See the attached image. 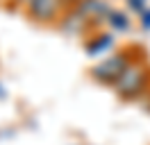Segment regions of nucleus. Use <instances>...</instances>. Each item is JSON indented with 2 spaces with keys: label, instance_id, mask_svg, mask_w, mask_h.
Here are the masks:
<instances>
[{
  "label": "nucleus",
  "instance_id": "nucleus-1",
  "mask_svg": "<svg viewBox=\"0 0 150 145\" xmlns=\"http://www.w3.org/2000/svg\"><path fill=\"white\" fill-rule=\"evenodd\" d=\"M146 82H148V72L143 70L141 66L130 63L127 70L121 75V80L114 84V89L118 93V98L123 100H137L146 89Z\"/></svg>",
  "mask_w": 150,
  "mask_h": 145
},
{
  "label": "nucleus",
  "instance_id": "nucleus-2",
  "mask_svg": "<svg viewBox=\"0 0 150 145\" xmlns=\"http://www.w3.org/2000/svg\"><path fill=\"white\" fill-rule=\"evenodd\" d=\"M127 66H130L127 57L123 52H118V54H112V57L103 59L100 63H96L93 68H91V75H93V80L98 82V84L114 86L116 82L121 80V75L127 70Z\"/></svg>",
  "mask_w": 150,
  "mask_h": 145
},
{
  "label": "nucleus",
  "instance_id": "nucleus-3",
  "mask_svg": "<svg viewBox=\"0 0 150 145\" xmlns=\"http://www.w3.org/2000/svg\"><path fill=\"white\" fill-rule=\"evenodd\" d=\"M57 9H59V0H34L25 11H28L34 20L50 23V20L57 16Z\"/></svg>",
  "mask_w": 150,
  "mask_h": 145
},
{
  "label": "nucleus",
  "instance_id": "nucleus-4",
  "mask_svg": "<svg viewBox=\"0 0 150 145\" xmlns=\"http://www.w3.org/2000/svg\"><path fill=\"white\" fill-rule=\"evenodd\" d=\"M77 11L86 18V20H93V18H100V16H107L109 9L103 0H80L77 2Z\"/></svg>",
  "mask_w": 150,
  "mask_h": 145
},
{
  "label": "nucleus",
  "instance_id": "nucleus-5",
  "mask_svg": "<svg viewBox=\"0 0 150 145\" xmlns=\"http://www.w3.org/2000/svg\"><path fill=\"white\" fill-rule=\"evenodd\" d=\"M86 23H89V20H86L80 11H73V14H68L66 18H62V27H64L66 32H73V34L75 32H82L86 27Z\"/></svg>",
  "mask_w": 150,
  "mask_h": 145
},
{
  "label": "nucleus",
  "instance_id": "nucleus-6",
  "mask_svg": "<svg viewBox=\"0 0 150 145\" xmlns=\"http://www.w3.org/2000/svg\"><path fill=\"white\" fill-rule=\"evenodd\" d=\"M112 41H114L112 34H100L98 39H93L91 43L86 45V52L91 54V57H93V54H100V52H105V50L112 45Z\"/></svg>",
  "mask_w": 150,
  "mask_h": 145
},
{
  "label": "nucleus",
  "instance_id": "nucleus-7",
  "mask_svg": "<svg viewBox=\"0 0 150 145\" xmlns=\"http://www.w3.org/2000/svg\"><path fill=\"white\" fill-rule=\"evenodd\" d=\"M107 23L112 25V30H118V32H125L127 27H130V18L121 14V11H112L109 9V14H107Z\"/></svg>",
  "mask_w": 150,
  "mask_h": 145
},
{
  "label": "nucleus",
  "instance_id": "nucleus-8",
  "mask_svg": "<svg viewBox=\"0 0 150 145\" xmlns=\"http://www.w3.org/2000/svg\"><path fill=\"white\" fill-rule=\"evenodd\" d=\"M127 5H130V9H134V11H146V0H127Z\"/></svg>",
  "mask_w": 150,
  "mask_h": 145
},
{
  "label": "nucleus",
  "instance_id": "nucleus-9",
  "mask_svg": "<svg viewBox=\"0 0 150 145\" xmlns=\"http://www.w3.org/2000/svg\"><path fill=\"white\" fill-rule=\"evenodd\" d=\"M141 25H143V30H150V9L141 14Z\"/></svg>",
  "mask_w": 150,
  "mask_h": 145
},
{
  "label": "nucleus",
  "instance_id": "nucleus-10",
  "mask_svg": "<svg viewBox=\"0 0 150 145\" xmlns=\"http://www.w3.org/2000/svg\"><path fill=\"white\" fill-rule=\"evenodd\" d=\"M16 2H18V5H23V7L28 9L30 5H32V2H34V0H16Z\"/></svg>",
  "mask_w": 150,
  "mask_h": 145
},
{
  "label": "nucleus",
  "instance_id": "nucleus-11",
  "mask_svg": "<svg viewBox=\"0 0 150 145\" xmlns=\"http://www.w3.org/2000/svg\"><path fill=\"white\" fill-rule=\"evenodd\" d=\"M5 2H9V0H5Z\"/></svg>",
  "mask_w": 150,
  "mask_h": 145
}]
</instances>
